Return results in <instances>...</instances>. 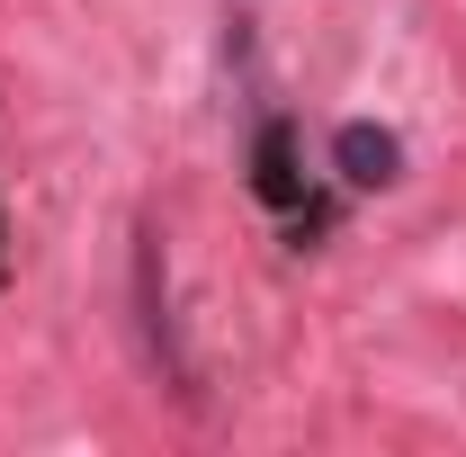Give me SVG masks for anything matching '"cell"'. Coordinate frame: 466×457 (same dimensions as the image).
I'll return each mask as SVG.
<instances>
[{
	"instance_id": "1",
	"label": "cell",
	"mask_w": 466,
	"mask_h": 457,
	"mask_svg": "<svg viewBox=\"0 0 466 457\" xmlns=\"http://www.w3.org/2000/svg\"><path fill=\"white\" fill-rule=\"evenodd\" d=\"M332 162H341V179H350V188H386V179H404V144H395L386 126L350 117L341 135H332Z\"/></svg>"
},
{
	"instance_id": "2",
	"label": "cell",
	"mask_w": 466,
	"mask_h": 457,
	"mask_svg": "<svg viewBox=\"0 0 466 457\" xmlns=\"http://www.w3.org/2000/svg\"><path fill=\"white\" fill-rule=\"evenodd\" d=\"M260 198H269V207H296V198H305V179H296V135H288V117H269V126H260Z\"/></svg>"
}]
</instances>
